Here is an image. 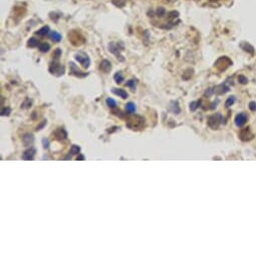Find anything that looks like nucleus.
I'll list each match as a JSON object with an SVG mask.
<instances>
[{
    "mask_svg": "<svg viewBox=\"0 0 256 256\" xmlns=\"http://www.w3.org/2000/svg\"><path fill=\"white\" fill-rule=\"evenodd\" d=\"M156 14L159 16V17H162V16H164L165 14H166V9L164 7H159L157 9V11H156Z\"/></svg>",
    "mask_w": 256,
    "mask_h": 256,
    "instance_id": "nucleus-27",
    "label": "nucleus"
},
{
    "mask_svg": "<svg viewBox=\"0 0 256 256\" xmlns=\"http://www.w3.org/2000/svg\"><path fill=\"white\" fill-rule=\"evenodd\" d=\"M213 1H214V0H213ZM215 1H217V0H215Z\"/></svg>",
    "mask_w": 256,
    "mask_h": 256,
    "instance_id": "nucleus-39",
    "label": "nucleus"
},
{
    "mask_svg": "<svg viewBox=\"0 0 256 256\" xmlns=\"http://www.w3.org/2000/svg\"><path fill=\"white\" fill-rule=\"evenodd\" d=\"M34 155H35V150H34L33 148H30V149H28L27 151L24 152L22 159L23 160H32L34 158Z\"/></svg>",
    "mask_w": 256,
    "mask_h": 256,
    "instance_id": "nucleus-11",
    "label": "nucleus"
},
{
    "mask_svg": "<svg viewBox=\"0 0 256 256\" xmlns=\"http://www.w3.org/2000/svg\"><path fill=\"white\" fill-rule=\"evenodd\" d=\"M112 92L116 96L122 97V99H127V97H128V93H127V92L124 91V89H121V88H113Z\"/></svg>",
    "mask_w": 256,
    "mask_h": 256,
    "instance_id": "nucleus-14",
    "label": "nucleus"
},
{
    "mask_svg": "<svg viewBox=\"0 0 256 256\" xmlns=\"http://www.w3.org/2000/svg\"><path fill=\"white\" fill-rule=\"evenodd\" d=\"M238 80H239V82H240L241 83H243V84L247 83V82H248V79H247L244 75H240V76H239V78H238Z\"/></svg>",
    "mask_w": 256,
    "mask_h": 256,
    "instance_id": "nucleus-33",
    "label": "nucleus"
},
{
    "mask_svg": "<svg viewBox=\"0 0 256 256\" xmlns=\"http://www.w3.org/2000/svg\"><path fill=\"white\" fill-rule=\"evenodd\" d=\"M241 47L245 51H248V52H250V53H253V47L251 45H249L248 43H246V42L241 44Z\"/></svg>",
    "mask_w": 256,
    "mask_h": 256,
    "instance_id": "nucleus-25",
    "label": "nucleus"
},
{
    "mask_svg": "<svg viewBox=\"0 0 256 256\" xmlns=\"http://www.w3.org/2000/svg\"><path fill=\"white\" fill-rule=\"evenodd\" d=\"M112 2L114 5H116L119 8H122L126 5V1L125 0H112Z\"/></svg>",
    "mask_w": 256,
    "mask_h": 256,
    "instance_id": "nucleus-23",
    "label": "nucleus"
},
{
    "mask_svg": "<svg viewBox=\"0 0 256 256\" xmlns=\"http://www.w3.org/2000/svg\"><path fill=\"white\" fill-rule=\"evenodd\" d=\"M170 110H172L173 113H175V114H179V113H180V108H179V106H178V102L177 101H172V102H171Z\"/></svg>",
    "mask_w": 256,
    "mask_h": 256,
    "instance_id": "nucleus-21",
    "label": "nucleus"
},
{
    "mask_svg": "<svg viewBox=\"0 0 256 256\" xmlns=\"http://www.w3.org/2000/svg\"><path fill=\"white\" fill-rule=\"evenodd\" d=\"M9 114H10V109H9V108L3 109V110H1V115H2V116H8Z\"/></svg>",
    "mask_w": 256,
    "mask_h": 256,
    "instance_id": "nucleus-34",
    "label": "nucleus"
},
{
    "mask_svg": "<svg viewBox=\"0 0 256 256\" xmlns=\"http://www.w3.org/2000/svg\"><path fill=\"white\" fill-rule=\"evenodd\" d=\"M249 109L251 110H256V102L251 101L250 104H249Z\"/></svg>",
    "mask_w": 256,
    "mask_h": 256,
    "instance_id": "nucleus-35",
    "label": "nucleus"
},
{
    "mask_svg": "<svg viewBox=\"0 0 256 256\" xmlns=\"http://www.w3.org/2000/svg\"><path fill=\"white\" fill-rule=\"evenodd\" d=\"M48 33H49V26H43V27H41L39 30H37L36 31V34L38 36H45L46 34L48 35Z\"/></svg>",
    "mask_w": 256,
    "mask_h": 256,
    "instance_id": "nucleus-17",
    "label": "nucleus"
},
{
    "mask_svg": "<svg viewBox=\"0 0 256 256\" xmlns=\"http://www.w3.org/2000/svg\"><path fill=\"white\" fill-rule=\"evenodd\" d=\"M42 143H43V148L44 149H47L48 148V141L46 139H43L42 140Z\"/></svg>",
    "mask_w": 256,
    "mask_h": 256,
    "instance_id": "nucleus-36",
    "label": "nucleus"
},
{
    "mask_svg": "<svg viewBox=\"0 0 256 256\" xmlns=\"http://www.w3.org/2000/svg\"><path fill=\"white\" fill-rule=\"evenodd\" d=\"M70 74L75 75V76H79V78H84V76L88 75V74H84V72L80 71L79 68L76 67V65H74V62H70Z\"/></svg>",
    "mask_w": 256,
    "mask_h": 256,
    "instance_id": "nucleus-7",
    "label": "nucleus"
},
{
    "mask_svg": "<svg viewBox=\"0 0 256 256\" xmlns=\"http://www.w3.org/2000/svg\"><path fill=\"white\" fill-rule=\"evenodd\" d=\"M45 124H46V121H43V123H42V124H41V125H40L39 127H37V130H40L41 128H42V127H43V126L45 125Z\"/></svg>",
    "mask_w": 256,
    "mask_h": 256,
    "instance_id": "nucleus-37",
    "label": "nucleus"
},
{
    "mask_svg": "<svg viewBox=\"0 0 256 256\" xmlns=\"http://www.w3.org/2000/svg\"><path fill=\"white\" fill-rule=\"evenodd\" d=\"M74 32L75 31H71V32H70V34H68V38H70V42L74 45H75V43H76L75 41H78V46L80 45V44H83L84 42L83 36L79 32H76V33H74Z\"/></svg>",
    "mask_w": 256,
    "mask_h": 256,
    "instance_id": "nucleus-5",
    "label": "nucleus"
},
{
    "mask_svg": "<svg viewBox=\"0 0 256 256\" xmlns=\"http://www.w3.org/2000/svg\"><path fill=\"white\" fill-rule=\"evenodd\" d=\"M126 110H127V113L130 114V115L135 113V110H136L135 104H133V102H129V104H127L126 105Z\"/></svg>",
    "mask_w": 256,
    "mask_h": 256,
    "instance_id": "nucleus-22",
    "label": "nucleus"
},
{
    "mask_svg": "<svg viewBox=\"0 0 256 256\" xmlns=\"http://www.w3.org/2000/svg\"><path fill=\"white\" fill-rule=\"evenodd\" d=\"M144 124H145V119L142 117L137 116L136 115V116L132 117L129 121H128L127 127L130 128L132 130H139L144 126Z\"/></svg>",
    "mask_w": 256,
    "mask_h": 256,
    "instance_id": "nucleus-1",
    "label": "nucleus"
},
{
    "mask_svg": "<svg viewBox=\"0 0 256 256\" xmlns=\"http://www.w3.org/2000/svg\"><path fill=\"white\" fill-rule=\"evenodd\" d=\"M168 16H169V18H170V19L177 18V17L179 16V13H178L177 11H171L170 13L168 14Z\"/></svg>",
    "mask_w": 256,
    "mask_h": 256,
    "instance_id": "nucleus-32",
    "label": "nucleus"
},
{
    "mask_svg": "<svg viewBox=\"0 0 256 256\" xmlns=\"http://www.w3.org/2000/svg\"><path fill=\"white\" fill-rule=\"evenodd\" d=\"M61 48H56V50L53 52V58L55 59H58L59 57H61Z\"/></svg>",
    "mask_w": 256,
    "mask_h": 256,
    "instance_id": "nucleus-31",
    "label": "nucleus"
},
{
    "mask_svg": "<svg viewBox=\"0 0 256 256\" xmlns=\"http://www.w3.org/2000/svg\"><path fill=\"white\" fill-rule=\"evenodd\" d=\"M50 48V45L46 42H42V43H39L38 45V49H39L41 52H47Z\"/></svg>",
    "mask_w": 256,
    "mask_h": 256,
    "instance_id": "nucleus-20",
    "label": "nucleus"
},
{
    "mask_svg": "<svg viewBox=\"0 0 256 256\" xmlns=\"http://www.w3.org/2000/svg\"><path fill=\"white\" fill-rule=\"evenodd\" d=\"M114 79L116 80V83H123L124 76H123V74H122V72H116V74L114 75Z\"/></svg>",
    "mask_w": 256,
    "mask_h": 256,
    "instance_id": "nucleus-24",
    "label": "nucleus"
},
{
    "mask_svg": "<svg viewBox=\"0 0 256 256\" xmlns=\"http://www.w3.org/2000/svg\"><path fill=\"white\" fill-rule=\"evenodd\" d=\"M247 119H248V117H247V115L244 114V113L237 115L236 118H235V125H236L237 127H242V126H244L245 123L247 122Z\"/></svg>",
    "mask_w": 256,
    "mask_h": 256,
    "instance_id": "nucleus-8",
    "label": "nucleus"
},
{
    "mask_svg": "<svg viewBox=\"0 0 256 256\" xmlns=\"http://www.w3.org/2000/svg\"><path fill=\"white\" fill-rule=\"evenodd\" d=\"M126 85H127V87L131 88L132 89H133V91H135V87H136V80H135V79H130L129 82H128V83H126Z\"/></svg>",
    "mask_w": 256,
    "mask_h": 256,
    "instance_id": "nucleus-30",
    "label": "nucleus"
},
{
    "mask_svg": "<svg viewBox=\"0 0 256 256\" xmlns=\"http://www.w3.org/2000/svg\"><path fill=\"white\" fill-rule=\"evenodd\" d=\"M106 105H108L109 108H110V109H114V108H116L117 102H116V101H115V100L110 99H110L106 100Z\"/></svg>",
    "mask_w": 256,
    "mask_h": 256,
    "instance_id": "nucleus-26",
    "label": "nucleus"
},
{
    "mask_svg": "<svg viewBox=\"0 0 256 256\" xmlns=\"http://www.w3.org/2000/svg\"><path fill=\"white\" fill-rule=\"evenodd\" d=\"M80 151V148L79 146H76V145H74V146H71L70 148V156H68L66 159H70V158H71L72 155H76V154H79Z\"/></svg>",
    "mask_w": 256,
    "mask_h": 256,
    "instance_id": "nucleus-19",
    "label": "nucleus"
},
{
    "mask_svg": "<svg viewBox=\"0 0 256 256\" xmlns=\"http://www.w3.org/2000/svg\"><path fill=\"white\" fill-rule=\"evenodd\" d=\"M222 122H223V118H222L221 115L217 114V115H214V116H211L209 118L208 125L210 126L212 129H217Z\"/></svg>",
    "mask_w": 256,
    "mask_h": 256,
    "instance_id": "nucleus-4",
    "label": "nucleus"
},
{
    "mask_svg": "<svg viewBox=\"0 0 256 256\" xmlns=\"http://www.w3.org/2000/svg\"><path fill=\"white\" fill-rule=\"evenodd\" d=\"M48 37L50 38L51 40H53L55 42H59L61 40V35L59 34L58 32L56 31H51L48 33Z\"/></svg>",
    "mask_w": 256,
    "mask_h": 256,
    "instance_id": "nucleus-15",
    "label": "nucleus"
},
{
    "mask_svg": "<svg viewBox=\"0 0 256 256\" xmlns=\"http://www.w3.org/2000/svg\"><path fill=\"white\" fill-rule=\"evenodd\" d=\"M76 160H78V161H79V160H84V157L82 156V155H79L78 158H76Z\"/></svg>",
    "mask_w": 256,
    "mask_h": 256,
    "instance_id": "nucleus-38",
    "label": "nucleus"
},
{
    "mask_svg": "<svg viewBox=\"0 0 256 256\" xmlns=\"http://www.w3.org/2000/svg\"><path fill=\"white\" fill-rule=\"evenodd\" d=\"M232 65V61L227 56H223L217 59V61L215 62V67L218 68L219 70H225L226 68H228L230 65Z\"/></svg>",
    "mask_w": 256,
    "mask_h": 256,
    "instance_id": "nucleus-2",
    "label": "nucleus"
},
{
    "mask_svg": "<svg viewBox=\"0 0 256 256\" xmlns=\"http://www.w3.org/2000/svg\"><path fill=\"white\" fill-rule=\"evenodd\" d=\"M100 70L102 72L108 74V72H110V70H112V63H110L109 61H106V59H104V61H101V65H100Z\"/></svg>",
    "mask_w": 256,
    "mask_h": 256,
    "instance_id": "nucleus-9",
    "label": "nucleus"
},
{
    "mask_svg": "<svg viewBox=\"0 0 256 256\" xmlns=\"http://www.w3.org/2000/svg\"><path fill=\"white\" fill-rule=\"evenodd\" d=\"M234 101H235V97H228V100L226 101L225 106H227V108H229L230 106H232L234 104Z\"/></svg>",
    "mask_w": 256,
    "mask_h": 256,
    "instance_id": "nucleus-29",
    "label": "nucleus"
},
{
    "mask_svg": "<svg viewBox=\"0 0 256 256\" xmlns=\"http://www.w3.org/2000/svg\"><path fill=\"white\" fill-rule=\"evenodd\" d=\"M199 106H200V101H193V102H191L190 104V110H196L198 108H199Z\"/></svg>",
    "mask_w": 256,
    "mask_h": 256,
    "instance_id": "nucleus-28",
    "label": "nucleus"
},
{
    "mask_svg": "<svg viewBox=\"0 0 256 256\" xmlns=\"http://www.w3.org/2000/svg\"><path fill=\"white\" fill-rule=\"evenodd\" d=\"M49 71L51 72L52 74H56V75H61L63 74V72H65V66L59 65L57 62H51L50 65H49Z\"/></svg>",
    "mask_w": 256,
    "mask_h": 256,
    "instance_id": "nucleus-6",
    "label": "nucleus"
},
{
    "mask_svg": "<svg viewBox=\"0 0 256 256\" xmlns=\"http://www.w3.org/2000/svg\"><path fill=\"white\" fill-rule=\"evenodd\" d=\"M54 136L57 140L62 141V140H65L67 138V133L65 132V129L61 128V129H57L56 131L54 132Z\"/></svg>",
    "mask_w": 256,
    "mask_h": 256,
    "instance_id": "nucleus-10",
    "label": "nucleus"
},
{
    "mask_svg": "<svg viewBox=\"0 0 256 256\" xmlns=\"http://www.w3.org/2000/svg\"><path fill=\"white\" fill-rule=\"evenodd\" d=\"M252 138V134L250 133L249 129H244L240 132V139L243 140V141H247V140H250Z\"/></svg>",
    "mask_w": 256,
    "mask_h": 256,
    "instance_id": "nucleus-13",
    "label": "nucleus"
},
{
    "mask_svg": "<svg viewBox=\"0 0 256 256\" xmlns=\"http://www.w3.org/2000/svg\"><path fill=\"white\" fill-rule=\"evenodd\" d=\"M22 142L26 147L30 146V145H32V143H33V136L30 135V134L25 135L22 138Z\"/></svg>",
    "mask_w": 256,
    "mask_h": 256,
    "instance_id": "nucleus-16",
    "label": "nucleus"
},
{
    "mask_svg": "<svg viewBox=\"0 0 256 256\" xmlns=\"http://www.w3.org/2000/svg\"><path fill=\"white\" fill-rule=\"evenodd\" d=\"M109 48H110V52H113V53H115V54L117 55L118 58H119V57H123L122 55H119V50H123V49H119V44H117V43H110Z\"/></svg>",
    "mask_w": 256,
    "mask_h": 256,
    "instance_id": "nucleus-12",
    "label": "nucleus"
},
{
    "mask_svg": "<svg viewBox=\"0 0 256 256\" xmlns=\"http://www.w3.org/2000/svg\"><path fill=\"white\" fill-rule=\"evenodd\" d=\"M38 45H39V41H38V39H36L35 37L29 38V40L27 42L28 47H36V46H38Z\"/></svg>",
    "mask_w": 256,
    "mask_h": 256,
    "instance_id": "nucleus-18",
    "label": "nucleus"
},
{
    "mask_svg": "<svg viewBox=\"0 0 256 256\" xmlns=\"http://www.w3.org/2000/svg\"><path fill=\"white\" fill-rule=\"evenodd\" d=\"M74 57L84 68H88L89 66V65H91V59H89V57L88 56V55L85 53H83V52L76 53L74 55Z\"/></svg>",
    "mask_w": 256,
    "mask_h": 256,
    "instance_id": "nucleus-3",
    "label": "nucleus"
}]
</instances>
